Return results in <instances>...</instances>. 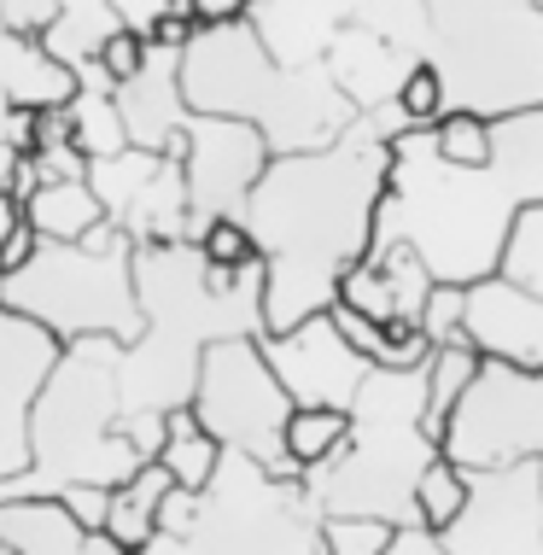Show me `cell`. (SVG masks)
<instances>
[{"label": "cell", "instance_id": "obj_39", "mask_svg": "<svg viewBox=\"0 0 543 555\" xmlns=\"http://www.w3.org/2000/svg\"><path fill=\"white\" fill-rule=\"evenodd\" d=\"M36 229H29V222H24V211L18 217H12L7 222V234H0V275H12V269H24V258H29V251H36Z\"/></svg>", "mask_w": 543, "mask_h": 555}, {"label": "cell", "instance_id": "obj_43", "mask_svg": "<svg viewBox=\"0 0 543 555\" xmlns=\"http://www.w3.org/2000/svg\"><path fill=\"white\" fill-rule=\"evenodd\" d=\"M0 146L29 153V112H12V100L0 94Z\"/></svg>", "mask_w": 543, "mask_h": 555}, {"label": "cell", "instance_id": "obj_33", "mask_svg": "<svg viewBox=\"0 0 543 555\" xmlns=\"http://www.w3.org/2000/svg\"><path fill=\"white\" fill-rule=\"evenodd\" d=\"M199 246V258L210 263V269H229V275H240V269H258L263 258H258V240L246 234V222L240 217H222V222H210V229L193 240Z\"/></svg>", "mask_w": 543, "mask_h": 555}, {"label": "cell", "instance_id": "obj_19", "mask_svg": "<svg viewBox=\"0 0 543 555\" xmlns=\"http://www.w3.org/2000/svg\"><path fill=\"white\" fill-rule=\"evenodd\" d=\"M176 59L181 53H170V48H146V65L117 88V117H124L129 146H141V153H181L188 106H181Z\"/></svg>", "mask_w": 543, "mask_h": 555}, {"label": "cell", "instance_id": "obj_5", "mask_svg": "<svg viewBox=\"0 0 543 555\" xmlns=\"http://www.w3.org/2000/svg\"><path fill=\"white\" fill-rule=\"evenodd\" d=\"M117 339L59 345L36 403H29V462L0 486V498H59L70 486L117 491L141 468V450L124 439V398H117Z\"/></svg>", "mask_w": 543, "mask_h": 555}, {"label": "cell", "instance_id": "obj_44", "mask_svg": "<svg viewBox=\"0 0 543 555\" xmlns=\"http://www.w3.org/2000/svg\"><path fill=\"white\" fill-rule=\"evenodd\" d=\"M7 164H12V146H0V176H7ZM12 217H18V211H12L7 193H0V234H7V222H12Z\"/></svg>", "mask_w": 543, "mask_h": 555}, {"label": "cell", "instance_id": "obj_25", "mask_svg": "<svg viewBox=\"0 0 543 555\" xmlns=\"http://www.w3.org/2000/svg\"><path fill=\"white\" fill-rule=\"evenodd\" d=\"M65 117H70V141H77L82 158H112V153H124V146H129L124 117H117V88L105 82L100 65L77 70V94H70Z\"/></svg>", "mask_w": 543, "mask_h": 555}, {"label": "cell", "instance_id": "obj_23", "mask_svg": "<svg viewBox=\"0 0 543 555\" xmlns=\"http://www.w3.org/2000/svg\"><path fill=\"white\" fill-rule=\"evenodd\" d=\"M124 29V18H117V7L112 0H59L53 7V18L36 29L41 36V48H48L59 65H70V70H82V65H94L100 48Z\"/></svg>", "mask_w": 543, "mask_h": 555}, {"label": "cell", "instance_id": "obj_21", "mask_svg": "<svg viewBox=\"0 0 543 555\" xmlns=\"http://www.w3.org/2000/svg\"><path fill=\"white\" fill-rule=\"evenodd\" d=\"M0 94L12 100V112H59L77 94V70L59 65L36 29L0 24Z\"/></svg>", "mask_w": 543, "mask_h": 555}, {"label": "cell", "instance_id": "obj_24", "mask_svg": "<svg viewBox=\"0 0 543 555\" xmlns=\"http://www.w3.org/2000/svg\"><path fill=\"white\" fill-rule=\"evenodd\" d=\"M164 498H170V474H164V462L153 456V462H141V468H134L124 486L112 491V498H105V527H100V532H112L117 550L134 555L146 538L158 532Z\"/></svg>", "mask_w": 543, "mask_h": 555}, {"label": "cell", "instance_id": "obj_2", "mask_svg": "<svg viewBox=\"0 0 543 555\" xmlns=\"http://www.w3.org/2000/svg\"><path fill=\"white\" fill-rule=\"evenodd\" d=\"M526 205H543V106L496 117L491 158L479 170L444 164L432 153V129H403L391 141L369 258L386 246H410L439 287H467L496 275L503 240Z\"/></svg>", "mask_w": 543, "mask_h": 555}, {"label": "cell", "instance_id": "obj_42", "mask_svg": "<svg viewBox=\"0 0 543 555\" xmlns=\"http://www.w3.org/2000/svg\"><path fill=\"white\" fill-rule=\"evenodd\" d=\"M380 555H444V544H439V532H427V527H391Z\"/></svg>", "mask_w": 543, "mask_h": 555}, {"label": "cell", "instance_id": "obj_6", "mask_svg": "<svg viewBox=\"0 0 543 555\" xmlns=\"http://www.w3.org/2000/svg\"><path fill=\"white\" fill-rule=\"evenodd\" d=\"M351 433L334 462L305 474V498L315 515L386 520V527H421L415 479L439 456L427 433V374L421 369H369L345 403Z\"/></svg>", "mask_w": 543, "mask_h": 555}, {"label": "cell", "instance_id": "obj_28", "mask_svg": "<svg viewBox=\"0 0 543 555\" xmlns=\"http://www.w3.org/2000/svg\"><path fill=\"white\" fill-rule=\"evenodd\" d=\"M345 433H351V415L345 410H293L286 415V433H281V450H286V462L298 468V479H305L310 468L334 462Z\"/></svg>", "mask_w": 543, "mask_h": 555}, {"label": "cell", "instance_id": "obj_8", "mask_svg": "<svg viewBox=\"0 0 543 555\" xmlns=\"http://www.w3.org/2000/svg\"><path fill=\"white\" fill-rule=\"evenodd\" d=\"M427 65L444 82V112L496 124L543 106V7L538 0H421Z\"/></svg>", "mask_w": 543, "mask_h": 555}, {"label": "cell", "instance_id": "obj_16", "mask_svg": "<svg viewBox=\"0 0 543 555\" xmlns=\"http://www.w3.org/2000/svg\"><path fill=\"white\" fill-rule=\"evenodd\" d=\"M456 339L474 357H491V363L543 369V298L515 287V281H503V275L467 281Z\"/></svg>", "mask_w": 543, "mask_h": 555}, {"label": "cell", "instance_id": "obj_20", "mask_svg": "<svg viewBox=\"0 0 543 555\" xmlns=\"http://www.w3.org/2000/svg\"><path fill=\"white\" fill-rule=\"evenodd\" d=\"M357 0H251V29L269 48V59L286 70H305V65H322L327 41L351 24Z\"/></svg>", "mask_w": 543, "mask_h": 555}, {"label": "cell", "instance_id": "obj_32", "mask_svg": "<svg viewBox=\"0 0 543 555\" xmlns=\"http://www.w3.org/2000/svg\"><path fill=\"white\" fill-rule=\"evenodd\" d=\"M432 153L444 164H456V170H479L491 158V124L474 112H444L432 124Z\"/></svg>", "mask_w": 543, "mask_h": 555}, {"label": "cell", "instance_id": "obj_17", "mask_svg": "<svg viewBox=\"0 0 543 555\" xmlns=\"http://www.w3.org/2000/svg\"><path fill=\"white\" fill-rule=\"evenodd\" d=\"M53 363H59V339L0 305V486L12 474H24L29 462V403H36Z\"/></svg>", "mask_w": 543, "mask_h": 555}, {"label": "cell", "instance_id": "obj_40", "mask_svg": "<svg viewBox=\"0 0 543 555\" xmlns=\"http://www.w3.org/2000/svg\"><path fill=\"white\" fill-rule=\"evenodd\" d=\"M105 498H112V491H100V486H70V491H59V503H65L88 532L105 527Z\"/></svg>", "mask_w": 543, "mask_h": 555}, {"label": "cell", "instance_id": "obj_47", "mask_svg": "<svg viewBox=\"0 0 543 555\" xmlns=\"http://www.w3.org/2000/svg\"><path fill=\"white\" fill-rule=\"evenodd\" d=\"M538 7H543V0H538Z\"/></svg>", "mask_w": 543, "mask_h": 555}, {"label": "cell", "instance_id": "obj_46", "mask_svg": "<svg viewBox=\"0 0 543 555\" xmlns=\"http://www.w3.org/2000/svg\"><path fill=\"white\" fill-rule=\"evenodd\" d=\"M0 555H12V550H7V544H0Z\"/></svg>", "mask_w": 543, "mask_h": 555}, {"label": "cell", "instance_id": "obj_37", "mask_svg": "<svg viewBox=\"0 0 543 555\" xmlns=\"http://www.w3.org/2000/svg\"><path fill=\"white\" fill-rule=\"evenodd\" d=\"M456 317H462V287H432L421 310V334L427 345H456Z\"/></svg>", "mask_w": 543, "mask_h": 555}, {"label": "cell", "instance_id": "obj_22", "mask_svg": "<svg viewBox=\"0 0 543 555\" xmlns=\"http://www.w3.org/2000/svg\"><path fill=\"white\" fill-rule=\"evenodd\" d=\"M0 544L12 555H88V527L59 498H0Z\"/></svg>", "mask_w": 543, "mask_h": 555}, {"label": "cell", "instance_id": "obj_34", "mask_svg": "<svg viewBox=\"0 0 543 555\" xmlns=\"http://www.w3.org/2000/svg\"><path fill=\"white\" fill-rule=\"evenodd\" d=\"M391 106H398V117L410 129H432L444 117V82H439V70L415 65L410 77H403V88H398V100H391Z\"/></svg>", "mask_w": 543, "mask_h": 555}, {"label": "cell", "instance_id": "obj_30", "mask_svg": "<svg viewBox=\"0 0 543 555\" xmlns=\"http://www.w3.org/2000/svg\"><path fill=\"white\" fill-rule=\"evenodd\" d=\"M496 275L543 298V205H526L515 217V229L503 240V258H496Z\"/></svg>", "mask_w": 543, "mask_h": 555}, {"label": "cell", "instance_id": "obj_31", "mask_svg": "<svg viewBox=\"0 0 543 555\" xmlns=\"http://www.w3.org/2000/svg\"><path fill=\"white\" fill-rule=\"evenodd\" d=\"M462 503H467V474L450 468L444 456H432L427 468H421V479H415V520L427 532H444L450 520L462 515Z\"/></svg>", "mask_w": 543, "mask_h": 555}, {"label": "cell", "instance_id": "obj_1", "mask_svg": "<svg viewBox=\"0 0 543 555\" xmlns=\"http://www.w3.org/2000/svg\"><path fill=\"white\" fill-rule=\"evenodd\" d=\"M410 129L398 106L357 112L339 141L269 158L240 222L263 258V334H286L334 310L339 281L369 258L374 211L386 199L391 141Z\"/></svg>", "mask_w": 543, "mask_h": 555}, {"label": "cell", "instance_id": "obj_14", "mask_svg": "<svg viewBox=\"0 0 543 555\" xmlns=\"http://www.w3.org/2000/svg\"><path fill=\"white\" fill-rule=\"evenodd\" d=\"M176 158H181V182H188V222H193V240H199L210 222L240 217L251 182H258L263 164H269V146L251 124L188 112Z\"/></svg>", "mask_w": 543, "mask_h": 555}, {"label": "cell", "instance_id": "obj_4", "mask_svg": "<svg viewBox=\"0 0 543 555\" xmlns=\"http://www.w3.org/2000/svg\"><path fill=\"white\" fill-rule=\"evenodd\" d=\"M181 106L199 117H234L263 134L269 158L315 153L351 129V100L334 88L327 65L286 70L269 59L251 18L222 29H193V41L176 59Z\"/></svg>", "mask_w": 543, "mask_h": 555}, {"label": "cell", "instance_id": "obj_26", "mask_svg": "<svg viewBox=\"0 0 543 555\" xmlns=\"http://www.w3.org/2000/svg\"><path fill=\"white\" fill-rule=\"evenodd\" d=\"M24 222L41 240H82L105 222V211H100V199L88 182H41L24 205Z\"/></svg>", "mask_w": 543, "mask_h": 555}, {"label": "cell", "instance_id": "obj_27", "mask_svg": "<svg viewBox=\"0 0 543 555\" xmlns=\"http://www.w3.org/2000/svg\"><path fill=\"white\" fill-rule=\"evenodd\" d=\"M158 462H164V474H170L176 491H205L210 474H217V462H222V450H217V439H210L188 410H170V415H164Z\"/></svg>", "mask_w": 543, "mask_h": 555}, {"label": "cell", "instance_id": "obj_12", "mask_svg": "<svg viewBox=\"0 0 543 555\" xmlns=\"http://www.w3.org/2000/svg\"><path fill=\"white\" fill-rule=\"evenodd\" d=\"M88 188L112 229H124L134 246H170L193 240L188 222V182H181L176 153H141L124 146L112 158H88Z\"/></svg>", "mask_w": 543, "mask_h": 555}, {"label": "cell", "instance_id": "obj_10", "mask_svg": "<svg viewBox=\"0 0 543 555\" xmlns=\"http://www.w3.org/2000/svg\"><path fill=\"white\" fill-rule=\"evenodd\" d=\"M188 415L210 433V439H217V450L258 462V468L275 474V479H298V468L286 462V450H281L293 398H286L281 380L269 374L258 339H217V345H205L199 374H193Z\"/></svg>", "mask_w": 543, "mask_h": 555}, {"label": "cell", "instance_id": "obj_15", "mask_svg": "<svg viewBox=\"0 0 543 555\" xmlns=\"http://www.w3.org/2000/svg\"><path fill=\"white\" fill-rule=\"evenodd\" d=\"M269 374L281 380V392L293 398V410H345L351 392L362 386L369 363L345 345V334L334 327V317H305L286 334H263L258 339Z\"/></svg>", "mask_w": 543, "mask_h": 555}, {"label": "cell", "instance_id": "obj_9", "mask_svg": "<svg viewBox=\"0 0 543 555\" xmlns=\"http://www.w3.org/2000/svg\"><path fill=\"white\" fill-rule=\"evenodd\" d=\"M0 305L48 327L59 345L70 339H117L141 334V298H134V240L100 222L82 240H36L24 269L0 275Z\"/></svg>", "mask_w": 543, "mask_h": 555}, {"label": "cell", "instance_id": "obj_11", "mask_svg": "<svg viewBox=\"0 0 543 555\" xmlns=\"http://www.w3.org/2000/svg\"><path fill=\"white\" fill-rule=\"evenodd\" d=\"M439 456L462 474L543 462V369H508L479 357L474 380L444 415Z\"/></svg>", "mask_w": 543, "mask_h": 555}, {"label": "cell", "instance_id": "obj_41", "mask_svg": "<svg viewBox=\"0 0 543 555\" xmlns=\"http://www.w3.org/2000/svg\"><path fill=\"white\" fill-rule=\"evenodd\" d=\"M188 7V18L199 29H222V24H240L251 12V0H181Z\"/></svg>", "mask_w": 543, "mask_h": 555}, {"label": "cell", "instance_id": "obj_36", "mask_svg": "<svg viewBox=\"0 0 543 555\" xmlns=\"http://www.w3.org/2000/svg\"><path fill=\"white\" fill-rule=\"evenodd\" d=\"M94 65L105 70V82H112V88H124V82L134 77V70L146 65V36H141V29H117V36L100 48Z\"/></svg>", "mask_w": 543, "mask_h": 555}, {"label": "cell", "instance_id": "obj_7", "mask_svg": "<svg viewBox=\"0 0 543 555\" xmlns=\"http://www.w3.org/2000/svg\"><path fill=\"white\" fill-rule=\"evenodd\" d=\"M134 555H322V515L305 498V479H275L222 450L205 491L170 486L158 532Z\"/></svg>", "mask_w": 543, "mask_h": 555}, {"label": "cell", "instance_id": "obj_45", "mask_svg": "<svg viewBox=\"0 0 543 555\" xmlns=\"http://www.w3.org/2000/svg\"><path fill=\"white\" fill-rule=\"evenodd\" d=\"M88 555H124L112 532H88Z\"/></svg>", "mask_w": 543, "mask_h": 555}, {"label": "cell", "instance_id": "obj_29", "mask_svg": "<svg viewBox=\"0 0 543 555\" xmlns=\"http://www.w3.org/2000/svg\"><path fill=\"white\" fill-rule=\"evenodd\" d=\"M474 369H479V357L467 351L462 339L456 345H432L427 363H421V374H427V433H432V444H439L450 403L462 398V386L474 380Z\"/></svg>", "mask_w": 543, "mask_h": 555}, {"label": "cell", "instance_id": "obj_18", "mask_svg": "<svg viewBox=\"0 0 543 555\" xmlns=\"http://www.w3.org/2000/svg\"><path fill=\"white\" fill-rule=\"evenodd\" d=\"M322 65H327V77H334L339 94L351 100V112H374V106H391L403 77H410L415 65H427V59L403 53L398 41L374 36V29H362V24H345L339 36L327 41Z\"/></svg>", "mask_w": 543, "mask_h": 555}, {"label": "cell", "instance_id": "obj_13", "mask_svg": "<svg viewBox=\"0 0 543 555\" xmlns=\"http://www.w3.org/2000/svg\"><path fill=\"white\" fill-rule=\"evenodd\" d=\"M439 544L444 555H543V462L467 474V503Z\"/></svg>", "mask_w": 543, "mask_h": 555}, {"label": "cell", "instance_id": "obj_3", "mask_svg": "<svg viewBox=\"0 0 543 555\" xmlns=\"http://www.w3.org/2000/svg\"><path fill=\"white\" fill-rule=\"evenodd\" d=\"M134 298H141V334L117 351V398H124V439L153 462L164 415L188 410L193 398L205 345L263 339V263L229 275L210 269L193 240L134 246Z\"/></svg>", "mask_w": 543, "mask_h": 555}, {"label": "cell", "instance_id": "obj_35", "mask_svg": "<svg viewBox=\"0 0 543 555\" xmlns=\"http://www.w3.org/2000/svg\"><path fill=\"white\" fill-rule=\"evenodd\" d=\"M386 538H391L386 520H351V515L322 520V555H380Z\"/></svg>", "mask_w": 543, "mask_h": 555}, {"label": "cell", "instance_id": "obj_38", "mask_svg": "<svg viewBox=\"0 0 543 555\" xmlns=\"http://www.w3.org/2000/svg\"><path fill=\"white\" fill-rule=\"evenodd\" d=\"M36 188H41L36 158H29V153H12L7 176H0V193H7V205H12V211H24V205H29V193H36Z\"/></svg>", "mask_w": 543, "mask_h": 555}]
</instances>
